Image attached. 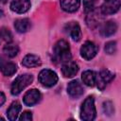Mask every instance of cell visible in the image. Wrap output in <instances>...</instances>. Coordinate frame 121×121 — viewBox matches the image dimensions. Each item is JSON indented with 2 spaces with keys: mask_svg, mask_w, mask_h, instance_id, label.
<instances>
[{
  "mask_svg": "<svg viewBox=\"0 0 121 121\" xmlns=\"http://www.w3.org/2000/svg\"><path fill=\"white\" fill-rule=\"evenodd\" d=\"M79 0H60V7L64 11L74 12L79 8Z\"/></svg>",
  "mask_w": 121,
  "mask_h": 121,
  "instance_id": "cell-12",
  "label": "cell"
},
{
  "mask_svg": "<svg viewBox=\"0 0 121 121\" xmlns=\"http://www.w3.org/2000/svg\"><path fill=\"white\" fill-rule=\"evenodd\" d=\"M96 0H83V6L86 11H92L95 8Z\"/></svg>",
  "mask_w": 121,
  "mask_h": 121,
  "instance_id": "cell-23",
  "label": "cell"
},
{
  "mask_svg": "<svg viewBox=\"0 0 121 121\" xmlns=\"http://www.w3.org/2000/svg\"><path fill=\"white\" fill-rule=\"evenodd\" d=\"M0 69L6 77H10L17 71V67L13 62H5L0 66Z\"/></svg>",
  "mask_w": 121,
  "mask_h": 121,
  "instance_id": "cell-19",
  "label": "cell"
},
{
  "mask_svg": "<svg viewBox=\"0 0 121 121\" xmlns=\"http://www.w3.org/2000/svg\"><path fill=\"white\" fill-rule=\"evenodd\" d=\"M31 26L30 21L26 18L24 19H18L14 22V27L17 30V32L19 33H25L26 32Z\"/></svg>",
  "mask_w": 121,
  "mask_h": 121,
  "instance_id": "cell-16",
  "label": "cell"
},
{
  "mask_svg": "<svg viewBox=\"0 0 121 121\" xmlns=\"http://www.w3.org/2000/svg\"><path fill=\"white\" fill-rule=\"evenodd\" d=\"M96 111L94 96H88L82 103L80 108V118L85 121H92L95 118Z\"/></svg>",
  "mask_w": 121,
  "mask_h": 121,
  "instance_id": "cell-2",
  "label": "cell"
},
{
  "mask_svg": "<svg viewBox=\"0 0 121 121\" xmlns=\"http://www.w3.org/2000/svg\"><path fill=\"white\" fill-rule=\"evenodd\" d=\"M116 50V43L115 42H109L105 44V52L107 54H113Z\"/></svg>",
  "mask_w": 121,
  "mask_h": 121,
  "instance_id": "cell-22",
  "label": "cell"
},
{
  "mask_svg": "<svg viewBox=\"0 0 121 121\" xmlns=\"http://www.w3.org/2000/svg\"><path fill=\"white\" fill-rule=\"evenodd\" d=\"M114 78V75L110 72L109 70H102L98 76H96V80L95 83H97V87L100 90H103L106 85L112 81V79Z\"/></svg>",
  "mask_w": 121,
  "mask_h": 121,
  "instance_id": "cell-7",
  "label": "cell"
},
{
  "mask_svg": "<svg viewBox=\"0 0 121 121\" xmlns=\"http://www.w3.org/2000/svg\"><path fill=\"white\" fill-rule=\"evenodd\" d=\"M0 37L3 38V39H4L6 42H8V43H10L11 40H12V35H11L10 31H9V29L5 28V27H3V28L0 30Z\"/></svg>",
  "mask_w": 121,
  "mask_h": 121,
  "instance_id": "cell-21",
  "label": "cell"
},
{
  "mask_svg": "<svg viewBox=\"0 0 121 121\" xmlns=\"http://www.w3.org/2000/svg\"><path fill=\"white\" fill-rule=\"evenodd\" d=\"M0 38H1V37H0Z\"/></svg>",
  "mask_w": 121,
  "mask_h": 121,
  "instance_id": "cell-28",
  "label": "cell"
},
{
  "mask_svg": "<svg viewBox=\"0 0 121 121\" xmlns=\"http://www.w3.org/2000/svg\"><path fill=\"white\" fill-rule=\"evenodd\" d=\"M19 120H21V121H30V120H32V113L30 112H25L21 114V116L19 117Z\"/></svg>",
  "mask_w": 121,
  "mask_h": 121,
  "instance_id": "cell-24",
  "label": "cell"
},
{
  "mask_svg": "<svg viewBox=\"0 0 121 121\" xmlns=\"http://www.w3.org/2000/svg\"><path fill=\"white\" fill-rule=\"evenodd\" d=\"M41 94L37 89H31L27 91L24 95V103L26 106H33L40 101Z\"/></svg>",
  "mask_w": 121,
  "mask_h": 121,
  "instance_id": "cell-10",
  "label": "cell"
},
{
  "mask_svg": "<svg viewBox=\"0 0 121 121\" xmlns=\"http://www.w3.org/2000/svg\"><path fill=\"white\" fill-rule=\"evenodd\" d=\"M117 30V25L115 22L113 21H108L106 22L102 27H101V35L104 36V37H109V36H112L113 35Z\"/></svg>",
  "mask_w": 121,
  "mask_h": 121,
  "instance_id": "cell-13",
  "label": "cell"
},
{
  "mask_svg": "<svg viewBox=\"0 0 121 121\" xmlns=\"http://www.w3.org/2000/svg\"><path fill=\"white\" fill-rule=\"evenodd\" d=\"M68 28L70 30V35H71L72 39L76 42L79 41L80 38H81V30H80V27H79L78 24L73 22L72 24H70L68 26Z\"/></svg>",
  "mask_w": 121,
  "mask_h": 121,
  "instance_id": "cell-18",
  "label": "cell"
},
{
  "mask_svg": "<svg viewBox=\"0 0 121 121\" xmlns=\"http://www.w3.org/2000/svg\"><path fill=\"white\" fill-rule=\"evenodd\" d=\"M6 2H7V0H0V4H4Z\"/></svg>",
  "mask_w": 121,
  "mask_h": 121,
  "instance_id": "cell-26",
  "label": "cell"
},
{
  "mask_svg": "<svg viewBox=\"0 0 121 121\" xmlns=\"http://www.w3.org/2000/svg\"><path fill=\"white\" fill-rule=\"evenodd\" d=\"M54 58L60 62H65L70 60L71 53L69 43L64 40H60L54 46Z\"/></svg>",
  "mask_w": 121,
  "mask_h": 121,
  "instance_id": "cell-1",
  "label": "cell"
},
{
  "mask_svg": "<svg viewBox=\"0 0 121 121\" xmlns=\"http://www.w3.org/2000/svg\"><path fill=\"white\" fill-rule=\"evenodd\" d=\"M82 81L85 85L87 86H94L95 84V80H96V74L92 71V70H86L82 73L81 76Z\"/></svg>",
  "mask_w": 121,
  "mask_h": 121,
  "instance_id": "cell-17",
  "label": "cell"
},
{
  "mask_svg": "<svg viewBox=\"0 0 121 121\" xmlns=\"http://www.w3.org/2000/svg\"><path fill=\"white\" fill-rule=\"evenodd\" d=\"M22 64L26 67H36L41 64V59L36 55L28 54L23 59Z\"/></svg>",
  "mask_w": 121,
  "mask_h": 121,
  "instance_id": "cell-15",
  "label": "cell"
},
{
  "mask_svg": "<svg viewBox=\"0 0 121 121\" xmlns=\"http://www.w3.org/2000/svg\"><path fill=\"white\" fill-rule=\"evenodd\" d=\"M21 110H22L21 104H20L19 102H17V101L13 102V103L9 106V108L8 109V111H7L8 119L10 120V121H13V120L17 119L18 114H19V112H21Z\"/></svg>",
  "mask_w": 121,
  "mask_h": 121,
  "instance_id": "cell-14",
  "label": "cell"
},
{
  "mask_svg": "<svg viewBox=\"0 0 121 121\" xmlns=\"http://www.w3.org/2000/svg\"><path fill=\"white\" fill-rule=\"evenodd\" d=\"M0 120H4V118H3V117H1V116H0Z\"/></svg>",
  "mask_w": 121,
  "mask_h": 121,
  "instance_id": "cell-27",
  "label": "cell"
},
{
  "mask_svg": "<svg viewBox=\"0 0 121 121\" xmlns=\"http://www.w3.org/2000/svg\"><path fill=\"white\" fill-rule=\"evenodd\" d=\"M39 81L45 87H52L58 82L57 74L50 69H43L39 74Z\"/></svg>",
  "mask_w": 121,
  "mask_h": 121,
  "instance_id": "cell-4",
  "label": "cell"
},
{
  "mask_svg": "<svg viewBox=\"0 0 121 121\" xmlns=\"http://www.w3.org/2000/svg\"><path fill=\"white\" fill-rule=\"evenodd\" d=\"M4 53L8 56V57H9V58H13V57H15L17 54H18V52H19V48H18V46L16 45V44H14V43H8L5 46H4Z\"/></svg>",
  "mask_w": 121,
  "mask_h": 121,
  "instance_id": "cell-20",
  "label": "cell"
},
{
  "mask_svg": "<svg viewBox=\"0 0 121 121\" xmlns=\"http://www.w3.org/2000/svg\"><path fill=\"white\" fill-rule=\"evenodd\" d=\"M120 9V0H104L101 6V12L104 15H111Z\"/></svg>",
  "mask_w": 121,
  "mask_h": 121,
  "instance_id": "cell-6",
  "label": "cell"
},
{
  "mask_svg": "<svg viewBox=\"0 0 121 121\" xmlns=\"http://www.w3.org/2000/svg\"><path fill=\"white\" fill-rule=\"evenodd\" d=\"M33 81V76L29 74H24L18 76L11 84V94L13 95H19L26 86Z\"/></svg>",
  "mask_w": 121,
  "mask_h": 121,
  "instance_id": "cell-3",
  "label": "cell"
},
{
  "mask_svg": "<svg viewBox=\"0 0 121 121\" xmlns=\"http://www.w3.org/2000/svg\"><path fill=\"white\" fill-rule=\"evenodd\" d=\"M30 8L29 0H11L10 9L16 13H25Z\"/></svg>",
  "mask_w": 121,
  "mask_h": 121,
  "instance_id": "cell-8",
  "label": "cell"
},
{
  "mask_svg": "<svg viewBox=\"0 0 121 121\" xmlns=\"http://www.w3.org/2000/svg\"><path fill=\"white\" fill-rule=\"evenodd\" d=\"M67 93L73 98H78L83 95V87L78 80H72L68 83Z\"/></svg>",
  "mask_w": 121,
  "mask_h": 121,
  "instance_id": "cell-9",
  "label": "cell"
},
{
  "mask_svg": "<svg viewBox=\"0 0 121 121\" xmlns=\"http://www.w3.org/2000/svg\"><path fill=\"white\" fill-rule=\"evenodd\" d=\"M5 101H6V96H5V95H4L3 92H0V107L5 103Z\"/></svg>",
  "mask_w": 121,
  "mask_h": 121,
  "instance_id": "cell-25",
  "label": "cell"
},
{
  "mask_svg": "<svg viewBox=\"0 0 121 121\" xmlns=\"http://www.w3.org/2000/svg\"><path fill=\"white\" fill-rule=\"evenodd\" d=\"M78 71V66L76 62L68 60L63 62L61 66V73L65 78H72L76 76V74Z\"/></svg>",
  "mask_w": 121,
  "mask_h": 121,
  "instance_id": "cell-11",
  "label": "cell"
},
{
  "mask_svg": "<svg viewBox=\"0 0 121 121\" xmlns=\"http://www.w3.org/2000/svg\"><path fill=\"white\" fill-rule=\"evenodd\" d=\"M97 50H98L97 46L93 42L87 41L86 43H83V45L80 48V55L83 59L89 60H92L96 55Z\"/></svg>",
  "mask_w": 121,
  "mask_h": 121,
  "instance_id": "cell-5",
  "label": "cell"
}]
</instances>
